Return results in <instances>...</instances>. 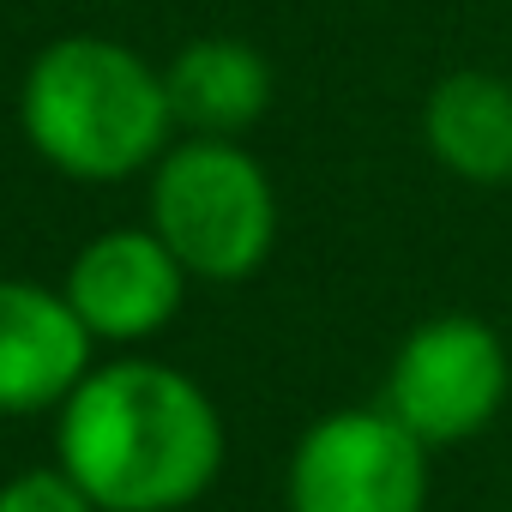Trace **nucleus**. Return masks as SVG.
I'll return each instance as SVG.
<instances>
[{
  "label": "nucleus",
  "instance_id": "nucleus-2",
  "mask_svg": "<svg viewBox=\"0 0 512 512\" xmlns=\"http://www.w3.org/2000/svg\"><path fill=\"white\" fill-rule=\"evenodd\" d=\"M19 127L55 175L91 187L151 175L181 139L163 67L103 31H73L31 55L19 79Z\"/></svg>",
  "mask_w": 512,
  "mask_h": 512
},
{
  "label": "nucleus",
  "instance_id": "nucleus-7",
  "mask_svg": "<svg viewBox=\"0 0 512 512\" xmlns=\"http://www.w3.org/2000/svg\"><path fill=\"white\" fill-rule=\"evenodd\" d=\"M97 368V338L79 326L61 284L0 278V416H43Z\"/></svg>",
  "mask_w": 512,
  "mask_h": 512
},
{
  "label": "nucleus",
  "instance_id": "nucleus-4",
  "mask_svg": "<svg viewBox=\"0 0 512 512\" xmlns=\"http://www.w3.org/2000/svg\"><path fill=\"white\" fill-rule=\"evenodd\" d=\"M428 446L386 404H344L302 428L284 512H428Z\"/></svg>",
  "mask_w": 512,
  "mask_h": 512
},
{
  "label": "nucleus",
  "instance_id": "nucleus-5",
  "mask_svg": "<svg viewBox=\"0 0 512 512\" xmlns=\"http://www.w3.org/2000/svg\"><path fill=\"white\" fill-rule=\"evenodd\" d=\"M512 398V356L506 338L482 314H434L410 326L386 368V410L428 446L476 440Z\"/></svg>",
  "mask_w": 512,
  "mask_h": 512
},
{
  "label": "nucleus",
  "instance_id": "nucleus-6",
  "mask_svg": "<svg viewBox=\"0 0 512 512\" xmlns=\"http://www.w3.org/2000/svg\"><path fill=\"white\" fill-rule=\"evenodd\" d=\"M187 284L193 278L157 241L151 223H115V229H97L67 260L61 296L73 302L79 326L97 344L133 350V344H151L163 326H175V314L187 308Z\"/></svg>",
  "mask_w": 512,
  "mask_h": 512
},
{
  "label": "nucleus",
  "instance_id": "nucleus-1",
  "mask_svg": "<svg viewBox=\"0 0 512 512\" xmlns=\"http://www.w3.org/2000/svg\"><path fill=\"white\" fill-rule=\"evenodd\" d=\"M229 458L217 398L175 362H97L55 410V464L97 512H187Z\"/></svg>",
  "mask_w": 512,
  "mask_h": 512
},
{
  "label": "nucleus",
  "instance_id": "nucleus-8",
  "mask_svg": "<svg viewBox=\"0 0 512 512\" xmlns=\"http://www.w3.org/2000/svg\"><path fill=\"white\" fill-rule=\"evenodd\" d=\"M163 85L175 127L199 139H241L272 109V67L247 37H187L169 55Z\"/></svg>",
  "mask_w": 512,
  "mask_h": 512
},
{
  "label": "nucleus",
  "instance_id": "nucleus-9",
  "mask_svg": "<svg viewBox=\"0 0 512 512\" xmlns=\"http://www.w3.org/2000/svg\"><path fill=\"white\" fill-rule=\"evenodd\" d=\"M422 145L446 175L470 187L512 181V79L488 67L446 73L422 103Z\"/></svg>",
  "mask_w": 512,
  "mask_h": 512
},
{
  "label": "nucleus",
  "instance_id": "nucleus-3",
  "mask_svg": "<svg viewBox=\"0 0 512 512\" xmlns=\"http://www.w3.org/2000/svg\"><path fill=\"white\" fill-rule=\"evenodd\" d=\"M145 223L193 284H247L278 247V187L241 139L181 133L145 175Z\"/></svg>",
  "mask_w": 512,
  "mask_h": 512
},
{
  "label": "nucleus",
  "instance_id": "nucleus-10",
  "mask_svg": "<svg viewBox=\"0 0 512 512\" xmlns=\"http://www.w3.org/2000/svg\"><path fill=\"white\" fill-rule=\"evenodd\" d=\"M0 512H97L61 464H31L0 482Z\"/></svg>",
  "mask_w": 512,
  "mask_h": 512
}]
</instances>
